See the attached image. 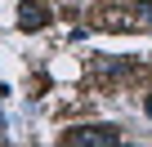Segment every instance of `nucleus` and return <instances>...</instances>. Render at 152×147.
<instances>
[{"mask_svg": "<svg viewBox=\"0 0 152 147\" xmlns=\"http://www.w3.org/2000/svg\"><path fill=\"white\" fill-rule=\"evenodd\" d=\"M121 134L116 129H76V134H67V143H116Z\"/></svg>", "mask_w": 152, "mask_h": 147, "instance_id": "nucleus-1", "label": "nucleus"}, {"mask_svg": "<svg viewBox=\"0 0 152 147\" xmlns=\"http://www.w3.org/2000/svg\"><path fill=\"white\" fill-rule=\"evenodd\" d=\"M18 22H23V27H31V31H36V27H45V9H40V5H36V0H27V5H23V9H18Z\"/></svg>", "mask_w": 152, "mask_h": 147, "instance_id": "nucleus-2", "label": "nucleus"}, {"mask_svg": "<svg viewBox=\"0 0 152 147\" xmlns=\"http://www.w3.org/2000/svg\"><path fill=\"white\" fill-rule=\"evenodd\" d=\"M94 71H99V76H121V71H130V62H116V58H94Z\"/></svg>", "mask_w": 152, "mask_h": 147, "instance_id": "nucleus-3", "label": "nucleus"}, {"mask_svg": "<svg viewBox=\"0 0 152 147\" xmlns=\"http://www.w3.org/2000/svg\"><path fill=\"white\" fill-rule=\"evenodd\" d=\"M139 18H143V22H152V5H143V9H139Z\"/></svg>", "mask_w": 152, "mask_h": 147, "instance_id": "nucleus-4", "label": "nucleus"}]
</instances>
